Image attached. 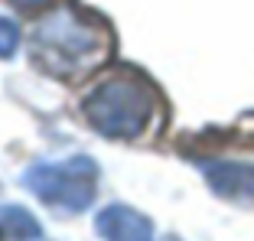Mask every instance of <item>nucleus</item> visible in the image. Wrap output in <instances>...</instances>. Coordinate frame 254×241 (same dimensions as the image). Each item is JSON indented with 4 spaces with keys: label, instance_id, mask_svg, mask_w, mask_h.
I'll return each mask as SVG.
<instances>
[{
    "label": "nucleus",
    "instance_id": "7ed1b4c3",
    "mask_svg": "<svg viewBox=\"0 0 254 241\" xmlns=\"http://www.w3.org/2000/svg\"><path fill=\"white\" fill-rule=\"evenodd\" d=\"M95 163L88 157H72L62 163H39L26 173V186L46 205L62 212H82L95 199Z\"/></svg>",
    "mask_w": 254,
    "mask_h": 241
},
{
    "label": "nucleus",
    "instance_id": "f03ea898",
    "mask_svg": "<svg viewBox=\"0 0 254 241\" xmlns=\"http://www.w3.org/2000/svg\"><path fill=\"white\" fill-rule=\"evenodd\" d=\"M85 120L105 137H137L157 111V91L134 72H118L88 91L82 101Z\"/></svg>",
    "mask_w": 254,
    "mask_h": 241
},
{
    "label": "nucleus",
    "instance_id": "f257e3e1",
    "mask_svg": "<svg viewBox=\"0 0 254 241\" xmlns=\"http://www.w3.org/2000/svg\"><path fill=\"white\" fill-rule=\"evenodd\" d=\"M111 36L105 26H91L85 16L62 10L36 26L33 33V62L49 75L78 82L108 59Z\"/></svg>",
    "mask_w": 254,
    "mask_h": 241
},
{
    "label": "nucleus",
    "instance_id": "39448f33",
    "mask_svg": "<svg viewBox=\"0 0 254 241\" xmlns=\"http://www.w3.org/2000/svg\"><path fill=\"white\" fill-rule=\"evenodd\" d=\"M98 232L105 241H153V228L143 215L124 205H111L98 215Z\"/></svg>",
    "mask_w": 254,
    "mask_h": 241
},
{
    "label": "nucleus",
    "instance_id": "0eeeda50",
    "mask_svg": "<svg viewBox=\"0 0 254 241\" xmlns=\"http://www.w3.org/2000/svg\"><path fill=\"white\" fill-rule=\"evenodd\" d=\"M16 43H20V30L10 20H0V56H13Z\"/></svg>",
    "mask_w": 254,
    "mask_h": 241
},
{
    "label": "nucleus",
    "instance_id": "20e7f679",
    "mask_svg": "<svg viewBox=\"0 0 254 241\" xmlns=\"http://www.w3.org/2000/svg\"><path fill=\"white\" fill-rule=\"evenodd\" d=\"M205 176H209V186L222 199L238 202V205L254 202V166L251 163H232V160L205 163Z\"/></svg>",
    "mask_w": 254,
    "mask_h": 241
},
{
    "label": "nucleus",
    "instance_id": "6e6552de",
    "mask_svg": "<svg viewBox=\"0 0 254 241\" xmlns=\"http://www.w3.org/2000/svg\"><path fill=\"white\" fill-rule=\"evenodd\" d=\"M13 3H20V7H39V3H46V0H13Z\"/></svg>",
    "mask_w": 254,
    "mask_h": 241
},
{
    "label": "nucleus",
    "instance_id": "423d86ee",
    "mask_svg": "<svg viewBox=\"0 0 254 241\" xmlns=\"http://www.w3.org/2000/svg\"><path fill=\"white\" fill-rule=\"evenodd\" d=\"M39 238V222L20 205H3L0 209V241H26Z\"/></svg>",
    "mask_w": 254,
    "mask_h": 241
}]
</instances>
